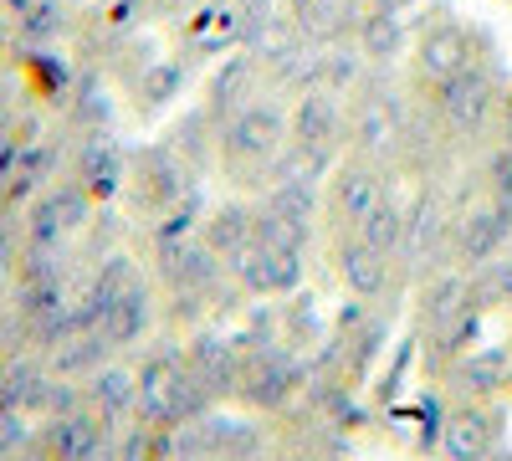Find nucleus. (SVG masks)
<instances>
[{"label": "nucleus", "instance_id": "f257e3e1", "mask_svg": "<svg viewBox=\"0 0 512 461\" xmlns=\"http://www.w3.org/2000/svg\"><path fill=\"white\" fill-rule=\"evenodd\" d=\"M287 118L277 103H246L221 123V159L241 185H272V164L287 149Z\"/></svg>", "mask_w": 512, "mask_h": 461}, {"label": "nucleus", "instance_id": "f03ea898", "mask_svg": "<svg viewBox=\"0 0 512 461\" xmlns=\"http://www.w3.org/2000/svg\"><path fill=\"white\" fill-rule=\"evenodd\" d=\"M303 241H308L303 226H292L272 211H256V241L236 262L246 292H267V298L272 292H292L303 282Z\"/></svg>", "mask_w": 512, "mask_h": 461}, {"label": "nucleus", "instance_id": "7ed1b4c3", "mask_svg": "<svg viewBox=\"0 0 512 461\" xmlns=\"http://www.w3.org/2000/svg\"><path fill=\"white\" fill-rule=\"evenodd\" d=\"M344 134H349L344 108H338V98L328 88H308L303 98H297V108L287 118V139L318 175H328V164H333L338 144H344Z\"/></svg>", "mask_w": 512, "mask_h": 461}, {"label": "nucleus", "instance_id": "20e7f679", "mask_svg": "<svg viewBox=\"0 0 512 461\" xmlns=\"http://www.w3.org/2000/svg\"><path fill=\"white\" fill-rule=\"evenodd\" d=\"M436 108H441L451 134L477 139L487 123H492V113H497V82H492V72L477 67V62L466 67V72H456L451 82H441V88H436Z\"/></svg>", "mask_w": 512, "mask_h": 461}, {"label": "nucleus", "instance_id": "39448f33", "mask_svg": "<svg viewBox=\"0 0 512 461\" xmlns=\"http://www.w3.org/2000/svg\"><path fill=\"white\" fill-rule=\"evenodd\" d=\"M512 241V200H487V205H477V211H466L461 221H456V231H451V257L461 262V267H487V262H497L502 257V246Z\"/></svg>", "mask_w": 512, "mask_h": 461}, {"label": "nucleus", "instance_id": "423d86ee", "mask_svg": "<svg viewBox=\"0 0 512 461\" xmlns=\"http://www.w3.org/2000/svg\"><path fill=\"white\" fill-rule=\"evenodd\" d=\"M297 380H303L297 359L282 354V349H272V344H262V349H256V359L241 364V395H246V405H256V410H277V405L297 390Z\"/></svg>", "mask_w": 512, "mask_h": 461}, {"label": "nucleus", "instance_id": "0eeeda50", "mask_svg": "<svg viewBox=\"0 0 512 461\" xmlns=\"http://www.w3.org/2000/svg\"><path fill=\"white\" fill-rule=\"evenodd\" d=\"M477 57H472V36H466L461 26L441 21L420 36V47H415V77L420 82H431V88H441V82H451L456 72H466Z\"/></svg>", "mask_w": 512, "mask_h": 461}, {"label": "nucleus", "instance_id": "6e6552de", "mask_svg": "<svg viewBox=\"0 0 512 461\" xmlns=\"http://www.w3.org/2000/svg\"><path fill=\"white\" fill-rule=\"evenodd\" d=\"M384 195H390V190H384L379 170H374V164H364V159L344 164V170L333 175V185H328L333 216H338V226H349V231H359V221L374 211V205H379Z\"/></svg>", "mask_w": 512, "mask_h": 461}, {"label": "nucleus", "instance_id": "1a4fd4ad", "mask_svg": "<svg viewBox=\"0 0 512 461\" xmlns=\"http://www.w3.org/2000/svg\"><path fill=\"white\" fill-rule=\"evenodd\" d=\"M405 134V108L390 98V93H364L354 118H349V139L359 154H379L390 149L395 139Z\"/></svg>", "mask_w": 512, "mask_h": 461}, {"label": "nucleus", "instance_id": "9d476101", "mask_svg": "<svg viewBox=\"0 0 512 461\" xmlns=\"http://www.w3.org/2000/svg\"><path fill=\"white\" fill-rule=\"evenodd\" d=\"M333 257H338V277L349 282L354 298H379L384 282H390V251L369 246L359 231H349L344 241H338Z\"/></svg>", "mask_w": 512, "mask_h": 461}, {"label": "nucleus", "instance_id": "9b49d317", "mask_svg": "<svg viewBox=\"0 0 512 461\" xmlns=\"http://www.w3.org/2000/svg\"><path fill=\"white\" fill-rule=\"evenodd\" d=\"M297 36L313 41V47H333V41H349L359 31V0H303L292 6Z\"/></svg>", "mask_w": 512, "mask_h": 461}, {"label": "nucleus", "instance_id": "f8f14e48", "mask_svg": "<svg viewBox=\"0 0 512 461\" xmlns=\"http://www.w3.org/2000/svg\"><path fill=\"white\" fill-rule=\"evenodd\" d=\"M256 241V205H221L216 216L205 221V246L226 257L231 267L241 262V251Z\"/></svg>", "mask_w": 512, "mask_h": 461}, {"label": "nucleus", "instance_id": "ddd939ff", "mask_svg": "<svg viewBox=\"0 0 512 461\" xmlns=\"http://www.w3.org/2000/svg\"><path fill=\"white\" fill-rule=\"evenodd\" d=\"M256 62L262 57H231L216 72V82H210V113H216L221 123L231 113H241L246 103H256Z\"/></svg>", "mask_w": 512, "mask_h": 461}, {"label": "nucleus", "instance_id": "4468645a", "mask_svg": "<svg viewBox=\"0 0 512 461\" xmlns=\"http://www.w3.org/2000/svg\"><path fill=\"white\" fill-rule=\"evenodd\" d=\"M497 441V421L487 410H456L451 426H446V451L451 461H487Z\"/></svg>", "mask_w": 512, "mask_h": 461}, {"label": "nucleus", "instance_id": "2eb2a0df", "mask_svg": "<svg viewBox=\"0 0 512 461\" xmlns=\"http://www.w3.org/2000/svg\"><path fill=\"white\" fill-rule=\"evenodd\" d=\"M359 52L369 57V62H395L400 52H405V26H400V16L395 11H369L364 21H359Z\"/></svg>", "mask_w": 512, "mask_h": 461}, {"label": "nucleus", "instance_id": "dca6fc26", "mask_svg": "<svg viewBox=\"0 0 512 461\" xmlns=\"http://www.w3.org/2000/svg\"><path fill=\"white\" fill-rule=\"evenodd\" d=\"M195 374H200L205 390H231V385H241V359L231 354L226 339H200L195 344Z\"/></svg>", "mask_w": 512, "mask_h": 461}, {"label": "nucleus", "instance_id": "f3484780", "mask_svg": "<svg viewBox=\"0 0 512 461\" xmlns=\"http://www.w3.org/2000/svg\"><path fill=\"white\" fill-rule=\"evenodd\" d=\"M359 236H364L369 246H379V251H390V257H395V251L405 246V211H400L390 195H384L374 211L359 221Z\"/></svg>", "mask_w": 512, "mask_h": 461}, {"label": "nucleus", "instance_id": "a211bd4d", "mask_svg": "<svg viewBox=\"0 0 512 461\" xmlns=\"http://www.w3.org/2000/svg\"><path fill=\"white\" fill-rule=\"evenodd\" d=\"M461 298H466V282L461 277H436L431 282V292H425V323H446L456 308H461Z\"/></svg>", "mask_w": 512, "mask_h": 461}, {"label": "nucleus", "instance_id": "6ab92c4d", "mask_svg": "<svg viewBox=\"0 0 512 461\" xmlns=\"http://www.w3.org/2000/svg\"><path fill=\"white\" fill-rule=\"evenodd\" d=\"M472 292H477V298H487V303H512V257L477 267V287Z\"/></svg>", "mask_w": 512, "mask_h": 461}, {"label": "nucleus", "instance_id": "aec40b11", "mask_svg": "<svg viewBox=\"0 0 512 461\" xmlns=\"http://www.w3.org/2000/svg\"><path fill=\"white\" fill-rule=\"evenodd\" d=\"M487 175H492V190H497L502 200H512V144L492 154V170H487Z\"/></svg>", "mask_w": 512, "mask_h": 461}, {"label": "nucleus", "instance_id": "412c9836", "mask_svg": "<svg viewBox=\"0 0 512 461\" xmlns=\"http://www.w3.org/2000/svg\"><path fill=\"white\" fill-rule=\"evenodd\" d=\"M139 323H144V303L128 298V308L118 313V333H139Z\"/></svg>", "mask_w": 512, "mask_h": 461}, {"label": "nucleus", "instance_id": "4be33fe9", "mask_svg": "<svg viewBox=\"0 0 512 461\" xmlns=\"http://www.w3.org/2000/svg\"><path fill=\"white\" fill-rule=\"evenodd\" d=\"M103 400H108V405H123V380H108V390H103Z\"/></svg>", "mask_w": 512, "mask_h": 461}, {"label": "nucleus", "instance_id": "5701e85b", "mask_svg": "<svg viewBox=\"0 0 512 461\" xmlns=\"http://www.w3.org/2000/svg\"><path fill=\"white\" fill-rule=\"evenodd\" d=\"M287 6H303V0H287Z\"/></svg>", "mask_w": 512, "mask_h": 461}]
</instances>
